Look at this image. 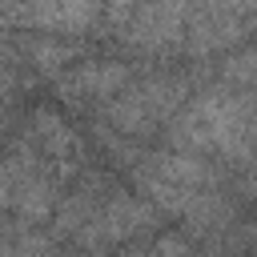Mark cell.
Listing matches in <instances>:
<instances>
[{
	"label": "cell",
	"mask_w": 257,
	"mask_h": 257,
	"mask_svg": "<svg viewBox=\"0 0 257 257\" xmlns=\"http://www.w3.org/2000/svg\"><path fill=\"white\" fill-rule=\"evenodd\" d=\"M189 12H193V0H141L133 8V16L116 28L120 44L128 52H141V56L173 52L185 40Z\"/></svg>",
	"instance_id": "277c9868"
},
{
	"label": "cell",
	"mask_w": 257,
	"mask_h": 257,
	"mask_svg": "<svg viewBox=\"0 0 257 257\" xmlns=\"http://www.w3.org/2000/svg\"><path fill=\"white\" fill-rule=\"evenodd\" d=\"M0 245H4V241H0Z\"/></svg>",
	"instance_id": "5bb4252c"
},
{
	"label": "cell",
	"mask_w": 257,
	"mask_h": 257,
	"mask_svg": "<svg viewBox=\"0 0 257 257\" xmlns=\"http://www.w3.org/2000/svg\"><path fill=\"white\" fill-rule=\"evenodd\" d=\"M4 4H8V0H4Z\"/></svg>",
	"instance_id": "9a60e30c"
},
{
	"label": "cell",
	"mask_w": 257,
	"mask_h": 257,
	"mask_svg": "<svg viewBox=\"0 0 257 257\" xmlns=\"http://www.w3.org/2000/svg\"><path fill=\"white\" fill-rule=\"evenodd\" d=\"M24 60L40 72V76H60L72 60H80V52L68 44V40H60V36H52V32H40V36H32V40H24Z\"/></svg>",
	"instance_id": "9c48e42d"
},
{
	"label": "cell",
	"mask_w": 257,
	"mask_h": 257,
	"mask_svg": "<svg viewBox=\"0 0 257 257\" xmlns=\"http://www.w3.org/2000/svg\"><path fill=\"white\" fill-rule=\"evenodd\" d=\"M133 80V68L124 60H72L56 76V92L64 104L76 108H100L108 96H116Z\"/></svg>",
	"instance_id": "52a82bcc"
},
{
	"label": "cell",
	"mask_w": 257,
	"mask_h": 257,
	"mask_svg": "<svg viewBox=\"0 0 257 257\" xmlns=\"http://www.w3.org/2000/svg\"><path fill=\"white\" fill-rule=\"evenodd\" d=\"M12 92H16V68L0 56V112L8 108V100H12Z\"/></svg>",
	"instance_id": "4fadbf2b"
},
{
	"label": "cell",
	"mask_w": 257,
	"mask_h": 257,
	"mask_svg": "<svg viewBox=\"0 0 257 257\" xmlns=\"http://www.w3.org/2000/svg\"><path fill=\"white\" fill-rule=\"evenodd\" d=\"M20 169H24V141H16L8 157H0V209L12 205V189L20 181Z\"/></svg>",
	"instance_id": "8fae6325"
},
{
	"label": "cell",
	"mask_w": 257,
	"mask_h": 257,
	"mask_svg": "<svg viewBox=\"0 0 257 257\" xmlns=\"http://www.w3.org/2000/svg\"><path fill=\"white\" fill-rule=\"evenodd\" d=\"M169 145L229 161L237 173L257 169V88H205L169 120Z\"/></svg>",
	"instance_id": "6da1fadb"
},
{
	"label": "cell",
	"mask_w": 257,
	"mask_h": 257,
	"mask_svg": "<svg viewBox=\"0 0 257 257\" xmlns=\"http://www.w3.org/2000/svg\"><path fill=\"white\" fill-rule=\"evenodd\" d=\"M253 32H257V12H237V8H221V4H201V8L189 12L181 52H189L193 60L225 56V52H233L237 44H245Z\"/></svg>",
	"instance_id": "5b68a950"
},
{
	"label": "cell",
	"mask_w": 257,
	"mask_h": 257,
	"mask_svg": "<svg viewBox=\"0 0 257 257\" xmlns=\"http://www.w3.org/2000/svg\"><path fill=\"white\" fill-rule=\"evenodd\" d=\"M24 141L32 145V153L56 169V177H76L80 169V145H76V133L64 124V116L56 108H36L24 124Z\"/></svg>",
	"instance_id": "ba28073f"
},
{
	"label": "cell",
	"mask_w": 257,
	"mask_h": 257,
	"mask_svg": "<svg viewBox=\"0 0 257 257\" xmlns=\"http://www.w3.org/2000/svg\"><path fill=\"white\" fill-rule=\"evenodd\" d=\"M165 213L149 197H133L120 189H104L96 201L92 217L72 233V245L80 249H120V245H141V233H157Z\"/></svg>",
	"instance_id": "3957f363"
},
{
	"label": "cell",
	"mask_w": 257,
	"mask_h": 257,
	"mask_svg": "<svg viewBox=\"0 0 257 257\" xmlns=\"http://www.w3.org/2000/svg\"><path fill=\"white\" fill-rule=\"evenodd\" d=\"M193 96V80L181 76V72H157V76H141V80H128L116 96H108L96 116L108 124V133H120L128 141H141V137H153L157 128H165L181 104Z\"/></svg>",
	"instance_id": "7a4b0ae2"
},
{
	"label": "cell",
	"mask_w": 257,
	"mask_h": 257,
	"mask_svg": "<svg viewBox=\"0 0 257 257\" xmlns=\"http://www.w3.org/2000/svg\"><path fill=\"white\" fill-rule=\"evenodd\" d=\"M217 76L221 84H233V88H257V40L237 52H225Z\"/></svg>",
	"instance_id": "30bf717a"
},
{
	"label": "cell",
	"mask_w": 257,
	"mask_h": 257,
	"mask_svg": "<svg viewBox=\"0 0 257 257\" xmlns=\"http://www.w3.org/2000/svg\"><path fill=\"white\" fill-rule=\"evenodd\" d=\"M100 12H104V0H8L4 20L32 32L80 36L100 20Z\"/></svg>",
	"instance_id": "8992f818"
},
{
	"label": "cell",
	"mask_w": 257,
	"mask_h": 257,
	"mask_svg": "<svg viewBox=\"0 0 257 257\" xmlns=\"http://www.w3.org/2000/svg\"><path fill=\"white\" fill-rule=\"evenodd\" d=\"M141 0H104V16H108V24L112 28H120L128 16H133V8H137Z\"/></svg>",
	"instance_id": "7c38bea8"
}]
</instances>
